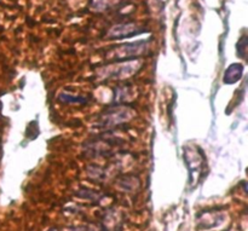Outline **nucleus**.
I'll return each mask as SVG.
<instances>
[{
    "mask_svg": "<svg viewBox=\"0 0 248 231\" xmlns=\"http://www.w3.org/2000/svg\"><path fill=\"white\" fill-rule=\"evenodd\" d=\"M78 194H79V196H81V198L87 199V200L91 201H98L99 198H101V195H99L97 191L89 190V189H82V190Z\"/></svg>",
    "mask_w": 248,
    "mask_h": 231,
    "instance_id": "9b49d317",
    "label": "nucleus"
},
{
    "mask_svg": "<svg viewBox=\"0 0 248 231\" xmlns=\"http://www.w3.org/2000/svg\"><path fill=\"white\" fill-rule=\"evenodd\" d=\"M135 111L131 108L125 106H114L109 107L106 110L102 111L97 121V127L109 130L111 127L121 125V123H127L128 120L133 118Z\"/></svg>",
    "mask_w": 248,
    "mask_h": 231,
    "instance_id": "f257e3e1",
    "label": "nucleus"
},
{
    "mask_svg": "<svg viewBox=\"0 0 248 231\" xmlns=\"http://www.w3.org/2000/svg\"><path fill=\"white\" fill-rule=\"evenodd\" d=\"M87 173H89L90 177H92L93 179H106V173H104L103 169H101V167L98 166H90L89 169H87Z\"/></svg>",
    "mask_w": 248,
    "mask_h": 231,
    "instance_id": "1a4fd4ad",
    "label": "nucleus"
},
{
    "mask_svg": "<svg viewBox=\"0 0 248 231\" xmlns=\"http://www.w3.org/2000/svg\"><path fill=\"white\" fill-rule=\"evenodd\" d=\"M242 74H244V65L241 63H232L225 70L223 81L227 85L235 84V82H237L241 79Z\"/></svg>",
    "mask_w": 248,
    "mask_h": 231,
    "instance_id": "39448f33",
    "label": "nucleus"
},
{
    "mask_svg": "<svg viewBox=\"0 0 248 231\" xmlns=\"http://www.w3.org/2000/svg\"><path fill=\"white\" fill-rule=\"evenodd\" d=\"M58 101H61L62 103H67V104H85L89 102L86 99V97L75 96V94L67 93V92H62V93L58 96Z\"/></svg>",
    "mask_w": 248,
    "mask_h": 231,
    "instance_id": "423d86ee",
    "label": "nucleus"
},
{
    "mask_svg": "<svg viewBox=\"0 0 248 231\" xmlns=\"http://www.w3.org/2000/svg\"><path fill=\"white\" fill-rule=\"evenodd\" d=\"M246 47H247V39L241 38V40L237 44V53L241 57H246Z\"/></svg>",
    "mask_w": 248,
    "mask_h": 231,
    "instance_id": "f8f14e48",
    "label": "nucleus"
},
{
    "mask_svg": "<svg viewBox=\"0 0 248 231\" xmlns=\"http://www.w3.org/2000/svg\"><path fill=\"white\" fill-rule=\"evenodd\" d=\"M140 62L138 60L127 61V62H119L116 64L103 67L97 72L99 79H127L138 72Z\"/></svg>",
    "mask_w": 248,
    "mask_h": 231,
    "instance_id": "f03ea898",
    "label": "nucleus"
},
{
    "mask_svg": "<svg viewBox=\"0 0 248 231\" xmlns=\"http://www.w3.org/2000/svg\"><path fill=\"white\" fill-rule=\"evenodd\" d=\"M147 41H138V43H131V44H124L119 47H114L111 51V55L109 56L110 60L113 61H124L128 60V58H133L143 55L144 51H147Z\"/></svg>",
    "mask_w": 248,
    "mask_h": 231,
    "instance_id": "7ed1b4c3",
    "label": "nucleus"
},
{
    "mask_svg": "<svg viewBox=\"0 0 248 231\" xmlns=\"http://www.w3.org/2000/svg\"><path fill=\"white\" fill-rule=\"evenodd\" d=\"M128 97H130V93L127 92V89L126 87H118L115 90V96H114V101L116 103H123V102L128 101Z\"/></svg>",
    "mask_w": 248,
    "mask_h": 231,
    "instance_id": "6e6552de",
    "label": "nucleus"
},
{
    "mask_svg": "<svg viewBox=\"0 0 248 231\" xmlns=\"http://www.w3.org/2000/svg\"><path fill=\"white\" fill-rule=\"evenodd\" d=\"M140 31L142 29L138 28L135 23H123L111 27L108 31V36L111 39H124L137 35Z\"/></svg>",
    "mask_w": 248,
    "mask_h": 231,
    "instance_id": "20e7f679",
    "label": "nucleus"
},
{
    "mask_svg": "<svg viewBox=\"0 0 248 231\" xmlns=\"http://www.w3.org/2000/svg\"><path fill=\"white\" fill-rule=\"evenodd\" d=\"M140 182H138V178L136 177H120V179L118 181V185L120 186L123 190L126 191H132L135 190L138 186Z\"/></svg>",
    "mask_w": 248,
    "mask_h": 231,
    "instance_id": "0eeeda50",
    "label": "nucleus"
},
{
    "mask_svg": "<svg viewBox=\"0 0 248 231\" xmlns=\"http://www.w3.org/2000/svg\"><path fill=\"white\" fill-rule=\"evenodd\" d=\"M109 7V1L108 0H91V9L93 11L101 12L106 11Z\"/></svg>",
    "mask_w": 248,
    "mask_h": 231,
    "instance_id": "9d476101",
    "label": "nucleus"
},
{
    "mask_svg": "<svg viewBox=\"0 0 248 231\" xmlns=\"http://www.w3.org/2000/svg\"><path fill=\"white\" fill-rule=\"evenodd\" d=\"M47 231H60V230L56 229V228H51V229H48Z\"/></svg>",
    "mask_w": 248,
    "mask_h": 231,
    "instance_id": "ddd939ff",
    "label": "nucleus"
}]
</instances>
